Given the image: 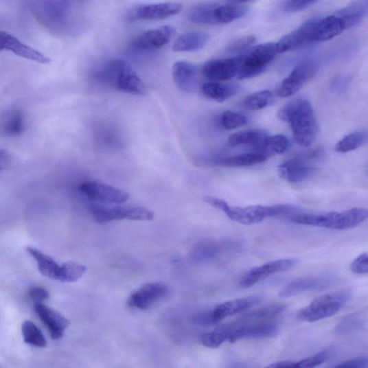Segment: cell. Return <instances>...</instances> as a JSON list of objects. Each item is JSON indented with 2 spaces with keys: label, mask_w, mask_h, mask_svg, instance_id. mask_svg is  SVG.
I'll list each match as a JSON object with an SVG mask.
<instances>
[{
  "label": "cell",
  "mask_w": 368,
  "mask_h": 368,
  "mask_svg": "<svg viewBox=\"0 0 368 368\" xmlns=\"http://www.w3.org/2000/svg\"><path fill=\"white\" fill-rule=\"evenodd\" d=\"M279 118L288 124L296 143L303 147L311 146L319 133L317 120L311 103L303 98L288 102L279 111Z\"/></svg>",
  "instance_id": "1"
},
{
  "label": "cell",
  "mask_w": 368,
  "mask_h": 368,
  "mask_svg": "<svg viewBox=\"0 0 368 368\" xmlns=\"http://www.w3.org/2000/svg\"><path fill=\"white\" fill-rule=\"evenodd\" d=\"M95 78L98 82L126 93L135 95L146 94L143 80L124 60H107L96 71Z\"/></svg>",
  "instance_id": "2"
},
{
  "label": "cell",
  "mask_w": 368,
  "mask_h": 368,
  "mask_svg": "<svg viewBox=\"0 0 368 368\" xmlns=\"http://www.w3.org/2000/svg\"><path fill=\"white\" fill-rule=\"evenodd\" d=\"M367 219V209L352 208L341 212L332 211L320 214L303 211L287 220L298 225L333 230H347L358 226Z\"/></svg>",
  "instance_id": "3"
},
{
  "label": "cell",
  "mask_w": 368,
  "mask_h": 368,
  "mask_svg": "<svg viewBox=\"0 0 368 368\" xmlns=\"http://www.w3.org/2000/svg\"><path fill=\"white\" fill-rule=\"evenodd\" d=\"M350 296L348 290L322 295L300 310L298 318L301 321L314 322L331 317L344 308Z\"/></svg>",
  "instance_id": "4"
},
{
  "label": "cell",
  "mask_w": 368,
  "mask_h": 368,
  "mask_svg": "<svg viewBox=\"0 0 368 368\" xmlns=\"http://www.w3.org/2000/svg\"><path fill=\"white\" fill-rule=\"evenodd\" d=\"M278 54L277 43H266L254 46L242 57L238 79L242 80L256 78L266 71Z\"/></svg>",
  "instance_id": "5"
},
{
  "label": "cell",
  "mask_w": 368,
  "mask_h": 368,
  "mask_svg": "<svg viewBox=\"0 0 368 368\" xmlns=\"http://www.w3.org/2000/svg\"><path fill=\"white\" fill-rule=\"evenodd\" d=\"M92 216L100 224L117 220L150 221L154 214L150 209L137 206L106 207L95 205L91 208Z\"/></svg>",
  "instance_id": "6"
},
{
  "label": "cell",
  "mask_w": 368,
  "mask_h": 368,
  "mask_svg": "<svg viewBox=\"0 0 368 368\" xmlns=\"http://www.w3.org/2000/svg\"><path fill=\"white\" fill-rule=\"evenodd\" d=\"M229 325L231 331L228 342L232 343L246 339L266 338L275 336L279 332L278 325L269 321L244 323L238 321Z\"/></svg>",
  "instance_id": "7"
},
{
  "label": "cell",
  "mask_w": 368,
  "mask_h": 368,
  "mask_svg": "<svg viewBox=\"0 0 368 368\" xmlns=\"http://www.w3.org/2000/svg\"><path fill=\"white\" fill-rule=\"evenodd\" d=\"M79 190L90 200L102 203L122 204L130 198L127 192L95 181L82 183Z\"/></svg>",
  "instance_id": "8"
},
{
  "label": "cell",
  "mask_w": 368,
  "mask_h": 368,
  "mask_svg": "<svg viewBox=\"0 0 368 368\" xmlns=\"http://www.w3.org/2000/svg\"><path fill=\"white\" fill-rule=\"evenodd\" d=\"M317 65L313 62H305L297 66L276 90V95L281 98L292 96L308 83L317 73Z\"/></svg>",
  "instance_id": "9"
},
{
  "label": "cell",
  "mask_w": 368,
  "mask_h": 368,
  "mask_svg": "<svg viewBox=\"0 0 368 368\" xmlns=\"http://www.w3.org/2000/svg\"><path fill=\"white\" fill-rule=\"evenodd\" d=\"M298 263L297 259H282L255 267L242 276L240 285L243 288L252 287L272 275L295 267Z\"/></svg>",
  "instance_id": "10"
},
{
  "label": "cell",
  "mask_w": 368,
  "mask_h": 368,
  "mask_svg": "<svg viewBox=\"0 0 368 368\" xmlns=\"http://www.w3.org/2000/svg\"><path fill=\"white\" fill-rule=\"evenodd\" d=\"M242 57L214 59L203 67V73L211 82H225L238 75Z\"/></svg>",
  "instance_id": "11"
},
{
  "label": "cell",
  "mask_w": 368,
  "mask_h": 368,
  "mask_svg": "<svg viewBox=\"0 0 368 368\" xmlns=\"http://www.w3.org/2000/svg\"><path fill=\"white\" fill-rule=\"evenodd\" d=\"M182 10V5L177 3H162L142 5L133 8L128 14V19L136 21H160L174 16Z\"/></svg>",
  "instance_id": "12"
},
{
  "label": "cell",
  "mask_w": 368,
  "mask_h": 368,
  "mask_svg": "<svg viewBox=\"0 0 368 368\" xmlns=\"http://www.w3.org/2000/svg\"><path fill=\"white\" fill-rule=\"evenodd\" d=\"M175 34V29L170 25L150 30L135 38L131 43V47L141 51L158 50L168 43Z\"/></svg>",
  "instance_id": "13"
},
{
  "label": "cell",
  "mask_w": 368,
  "mask_h": 368,
  "mask_svg": "<svg viewBox=\"0 0 368 368\" xmlns=\"http://www.w3.org/2000/svg\"><path fill=\"white\" fill-rule=\"evenodd\" d=\"M310 156H299L289 159L279 167V174L290 183H299L308 180L314 172L315 168Z\"/></svg>",
  "instance_id": "14"
},
{
  "label": "cell",
  "mask_w": 368,
  "mask_h": 368,
  "mask_svg": "<svg viewBox=\"0 0 368 368\" xmlns=\"http://www.w3.org/2000/svg\"><path fill=\"white\" fill-rule=\"evenodd\" d=\"M317 19L304 23L294 32L284 36L278 43L279 54L294 51L315 42L314 30Z\"/></svg>",
  "instance_id": "15"
},
{
  "label": "cell",
  "mask_w": 368,
  "mask_h": 368,
  "mask_svg": "<svg viewBox=\"0 0 368 368\" xmlns=\"http://www.w3.org/2000/svg\"><path fill=\"white\" fill-rule=\"evenodd\" d=\"M168 294V288L166 286L159 283L147 284L135 291L128 299L127 303L130 308L146 310Z\"/></svg>",
  "instance_id": "16"
},
{
  "label": "cell",
  "mask_w": 368,
  "mask_h": 368,
  "mask_svg": "<svg viewBox=\"0 0 368 368\" xmlns=\"http://www.w3.org/2000/svg\"><path fill=\"white\" fill-rule=\"evenodd\" d=\"M336 281V278L332 275L299 279L286 285L281 290L279 296L282 298H288L306 292V291L325 289Z\"/></svg>",
  "instance_id": "17"
},
{
  "label": "cell",
  "mask_w": 368,
  "mask_h": 368,
  "mask_svg": "<svg viewBox=\"0 0 368 368\" xmlns=\"http://www.w3.org/2000/svg\"><path fill=\"white\" fill-rule=\"evenodd\" d=\"M34 310L43 323L48 328L51 338L58 341L65 335L70 321L58 312L41 302L35 303Z\"/></svg>",
  "instance_id": "18"
},
{
  "label": "cell",
  "mask_w": 368,
  "mask_h": 368,
  "mask_svg": "<svg viewBox=\"0 0 368 368\" xmlns=\"http://www.w3.org/2000/svg\"><path fill=\"white\" fill-rule=\"evenodd\" d=\"M0 49L9 51L21 58L48 65L51 60L41 52L22 43L19 39L5 32H0Z\"/></svg>",
  "instance_id": "19"
},
{
  "label": "cell",
  "mask_w": 368,
  "mask_h": 368,
  "mask_svg": "<svg viewBox=\"0 0 368 368\" xmlns=\"http://www.w3.org/2000/svg\"><path fill=\"white\" fill-rule=\"evenodd\" d=\"M262 301V297L251 296L220 303L212 310L214 321L217 324L227 317L248 311Z\"/></svg>",
  "instance_id": "20"
},
{
  "label": "cell",
  "mask_w": 368,
  "mask_h": 368,
  "mask_svg": "<svg viewBox=\"0 0 368 368\" xmlns=\"http://www.w3.org/2000/svg\"><path fill=\"white\" fill-rule=\"evenodd\" d=\"M229 242L209 240L198 243L192 249L190 257L196 263H204L216 260L231 247Z\"/></svg>",
  "instance_id": "21"
},
{
  "label": "cell",
  "mask_w": 368,
  "mask_h": 368,
  "mask_svg": "<svg viewBox=\"0 0 368 368\" xmlns=\"http://www.w3.org/2000/svg\"><path fill=\"white\" fill-rule=\"evenodd\" d=\"M172 76L176 87L185 93H191L196 85L198 69L187 61H177L172 68Z\"/></svg>",
  "instance_id": "22"
},
{
  "label": "cell",
  "mask_w": 368,
  "mask_h": 368,
  "mask_svg": "<svg viewBox=\"0 0 368 368\" xmlns=\"http://www.w3.org/2000/svg\"><path fill=\"white\" fill-rule=\"evenodd\" d=\"M271 155L266 150H257L253 152L240 153V154L221 158L216 163L225 167H247L264 163Z\"/></svg>",
  "instance_id": "23"
},
{
  "label": "cell",
  "mask_w": 368,
  "mask_h": 368,
  "mask_svg": "<svg viewBox=\"0 0 368 368\" xmlns=\"http://www.w3.org/2000/svg\"><path fill=\"white\" fill-rule=\"evenodd\" d=\"M345 30L343 21L336 15L317 19L315 25V42L326 41L340 35Z\"/></svg>",
  "instance_id": "24"
},
{
  "label": "cell",
  "mask_w": 368,
  "mask_h": 368,
  "mask_svg": "<svg viewBox=\"0 0 368 368\" xmlns=\"http://www.w3.org/2000/svg\"><path fill=\"white\" fill-rule=\"evenodd\" d=\"M268 135L262 130H247L235 133L229 136L228 143L233 147L251 146L257 150L264 149V144Z\"/></svg>",
  "instance_id": "25"
},
{
  "label": "cell",
  "mask_w": 368,
  "mask_h": 368,
  "mask_svg": "<svg viewBox=\"0 0 368 368\" xmlns=\"http://www.w3.org/2000/svg\"><path fill=\"white\" fill-rule=\"evenodd\" d=\"M209 41V34L200 32H192L180 36L173 45L175 52H192L201 50Z\"/></svg>",
  "instance_id": "26"
},
{
  "label": "cell",
  "mask_w": 368,
  "mask_h": 368,
  "mask_svg": "<svg viewBox=\"0 0 368 368\" xmlns=\"http://www.w3.org/2000/svg\"><path fill=\"white\" fill-rule=\"evenodd\" d=\"M27 251L36 260L39 272L45 277L58 281L60 266L51 257L32 247H27Z\"/></svg>",
  "instance_id": "27"
},
{
  "label": "cell",
  "mask_w": 368,
  "mask_h": 368,
  "mask_svg": "<svg viewBox=\"0 0 368 368\" xmlns=\"http://www.w3.org/2000/svg\"><path fill=\"white\" fill-rule=\"evenodd\" d=\"M240 91V87L233 84H222L210 82L203 86V93L209 99L223 102L235 96Z\"/></svg>",
  "instance_id": "28"
},
{
  "label": "cell",
  "mask_w": 368,
  "mask_h": 368,
  "mask_svg": "<svg viewBox=\"0 0 368 368\" xmlns=\"http://www.w3.org/2000/svg\"><path fill=\"white\" fill-rule=\"evenodd\" d=\"M367 10L368 1L364 0L351 4L337 12L335 15L343 21L345 29H348L360 23Z\"/></svg>",
  "instance_id": "29"
},
{
  "label": "cell",
  "mask_w": 368,
  "mask_h": 368,
  "mask_svg": "<svg viewBox=\"0 0 368 368\" xmlns=\"http://www.w3.org/2000/svg\"><path fill=\"white\" fill-rule=\"evenodd\" d=\"M286 310V306L282 303H275L264 306V308L250 312L241 316L238 321L244 323L250 322L266 321V320L280 315Z\"/></svg>",
  "instance_id": "30"
},
{
  "label": "cell",
  "mask_w": 368,
  "mask_h": 368,
  "mask_svg": "<svg viewBox=\"0 0 368 368\" xmlns=\"http://www.w3.org/2000/svg\"><path fill=\"white\" fill-rule=\"evenodd\" d=\"M217 5L206 3L194 8L189 14L191 22L204 25H217L216 9Z\"/></svg>",
  "instance_id": "31"
},
{
  "label": "cell",
  "mask_w": 368,
  "mask_h": 368,
  "mask_svg": "<svg viewBox=\"0 0 368 368\" xmlns=\"http://www.w3.org/2000/svg\"><path fill=\"white\" fill-rule=\"evenodd\" d=\"M248 11L249 8L242 5H217L216 17L218 24H227L234 22L243 17Z\"/></svg>",
  "instance_id": "32"
},
{
  "label": "cell",
  "mask_w": 368,
  "mask_h": 368,
  "mask_svg": "<svg viewBox=\"0 0 368 368\" xmlns=\"http://www.w3.org/2000/svg\"><path fill=\"white\" fill-rule=\"evenodd\" d=\"M273 102V95L269 90L255 92L245 97L241 105L245 110L257 111L266 108Z\"/></svg>",
  "instance_id": "33"
},
{
  "label": "cell",
  "mask_w": 368,
  "mask_h": 368,
  "mask_svg": "<svg viewBox=\"0 0 368 368\" xmlns=\"http://www.w3.org/2000/svg\"><path fill=\"white\" fill-rule=\"evenodd\" d=\"M368 141V133L365 131L352 132L341 139L335 146L338 152H348L362 147Z\"/></svg>",
  "instance_id": "34"
},
{
  "label": "cell",
  "mask_w": 368,
  "mask_h": 368,
  "mask_svg": "<svg viewBox=\"0 0 368 368\" xmlns=\"http://www.w3.org/2000/svg\"><path fill=\"white\" fill-rule=\"evenodd\" d=\"M22 334L26 344L37 347H45L47 342L39 328L32 321L26 320L22 325Z\"/></svg>",
  "instance_id": "35"
},
{
  "label": "cell",
  "mask_w": 368,
  "mask_h": 368,
  "mask_svg": "<svg viewBox=\"0 0 368 368\" xmlns=\"http://www.w3.org/2000/svg\"><path fill=\"white\" fill-rule=\"evenodd\" d=\"M230 325L227 324L204 334L202 337V343L204 346L216 349L220 347L224 343L229 341L230 334Z\"/></svg>",
  "instance_id": "36"
},
{
  "label": "cell",
  "mask_w": 368,
  "mask_h": 368,
  "mask_svg": "<svg viewBox=\"0 0 368 368\" xmlns=\"http://www.w3.org/2000/svg\"><path fill=\"white\" fill-rule=\"evenodd\" d=\"M87 272V267L78 262H69L60 266L59 279L61 282L73 283L79 281Z\"/></svg>",
  "instance_id": "37"
},
{
  "label": "cell",
  "mask_w": 368,
  "mask_h": 368,
  "mask_svg": "<svg viewBox=\"0 0 368 368\" xmlns=\"http://www.w3.org/2000/svg\"><path fill=\"white\" fill-rule=\"evenodd\" d=\"M3 130L6 135L12 137L19 136L23 133L24 117L19 110H13L7 115Z\"/></svg>",
  "instance_id": "38"
},
{
  "label": "cell",
  "mask_w": 368,
  "mask_h": 368,
  "mask_svg": "<svg viewBox=\"0 0 368 368\" xmlns=\"http://www.w3.org/2000/svg\"><path fill=\"white\" fill-rule=\"evenodd\" d=\"M289 146L290 141L286 135H275L268 137L264 144V150L268 152L271 155L273 153L283 154L288 150Z\"/></svg>",
  "instance_id": "39"
},
{
  "label": "cell",
  "mask_w": 368,
  "mask_h": 368,
  "mask_svg": "<svg viewBox=\"0 0 368 368\" xmlns=\"http://www.w3.org/2000/svg\"><path fill=\"white\" fill-rule=\"evenodd\" d=\"M249 122V118L240 113L226 111L220 117V124L223 128L231 130L237 128H240Z\"/></svg>",
  "instance_id": "40"
},
{
  "label": "cell",
  "mask_w": 368,
  "mask_h": 368,
  "mask_svg": "<svg viewBox=\"0 0 368 368\" xmlns=\"http://www.w3.org/2000/svg\"><path fill=\"white\" fill-rule=\"evenodd\" d=\"M332 356V351L325 349L314 356L297 362V367H315L330 360Z\"/></svg>",
  "instance_id": "41"
},
{
  "label": "cell",
  "mask_w": 368,
  "mask_h": 368,
  "mask_svg": "<svg viewBox=\"0 0 368 368\" xmlns=\"http://www.w3.org/2000/svg\"><path fill=\"white\" fill-rule=\"evenodd\" d=\"M364 322L360 319L354 316L345 318L341 323L336 326L335 332L338 334L349 333L352 331L361 329Z\"/></svg>",
  "instance_id": "42"
},
{
  "label": "cell",
  "mask_w": 368,
  "mask_h": 368,
  "mask_svg": "<svg viewBox=\"0 0 368 368\" xmlns=\"http://www.w3.org/2000/svg\"><path fill=\"white\" fill-rule=\"evenodd\" d=\"M256 42L254 36H246L240 38L228 46L227 51L229 53H240L247 51Z\"/></svg>",
  "instance_id": "43"
},
{
  "label": "cell",
  "mask_w": 368,
  "mask_h": 368,
  "mask_svg": "<svg viewBox=\"0 0 368 368\" xmlns=\"http://www.w3.org/2000/svg\"><path fill=\"white\" fill-rule=\"evenodd\" d=\"M318 0H284L283 10L286 12H296L308 8Z\"/></svg>",
  "instance_id": "44"
},
{
  "label": "cell",
  "mask_w": 368,
  "mask_h": 368,
  "mask_svg": "<svg viewBox=\"0 0 368 368\" xmlns=\"http://www.w3.org/2000/svg\"><path fill=\"white\" fill-rule=\"evenodd\" d=\"M351 270L356 274L365 275L368 273V253L360 255L351 264Z\"/></svg>",
  "instance_id": "45"
},
{
  "label": "cell",
  "mask_w": 368,
  "mask_h": 368,
  "mask_svg": "<svg viewBox=\"0 0 368 368\" xmlns=\"http://www.w3.org/2000/svg\"><path fill=\"white\" fill-rule=\"evenodd\" d=\"M29 297L35 303H43V301L49 299L50 294L45 288L40 286H35L30 289Z\"/></svg>",
  "instance_id": "46"
},
{
  "label": "cell",
  "mask_w": 368,
  "mask_h": 368,
  "mask_svg": "<svg viewBox=\"0 0 368 368\" xmlns=\"http://www.w3.org/2000/svg\"><path fill=\"white\" fill-rule=\"evenodd\" d=\"M193 321L195 323L203 325H216L213 317H212V310L202 312L196 314L193 317Z\"/></svg>",
  "instance_id": "47"
},
{
  "label": "cell",
  "mask_w": 368,
  "mask_h": 368,
  "mask_svg": "<svg viewBox=\"0 0 368 368\" xmlns=\"http://www.w3.org/2000/svg\"><path fill=\"white\" fill-rule=\"evenodd\" d=\"M336 367H367L368 357H361L342 362Z\"/></svg>",
  "instance_id": "48"
},
{
  "label": "cell",
  "mask_w": 368,
  "mask_h": 368,
  "mask_svg": "<svg viewBox=\"0 0 368 368\" xmlns=\"http://www.w3.org/2000/svg\"><path fill=\"white\" fill-rule=\"evenodd\" d=\"M269 367H291L297 368V362L293 361H281L273 363L268 366Z\"/></svg>",
  "instance_id": "49"
},
{
  "label": "cell",
  "mask_w": 368,
  "mask_h": 368,
  "mask_svg": "<svg viewBox=\"0 0 368 368\" xmlns=\"http://www.w3.org/2000/svg\"><path fill=\"white\" fill-rule=\"evenodd\" d=\"M253 1V0H238V2L241 3H249Z\"/></svg>",
  "instance_id": "50"
},
{
  "label": "cell",
  "mask_w": 368,
  "mask_h": 368,
  "mask_svg": "<svg viewBox=\"0 0 368 368\" xmlns=\"http://www.w3.org/2000/svg\"><path fill=\"white\" fill-rule=\"evenodd\" d=\"M367 174H368V168H367Z\"/></svg>",
  "instance_id": "51"
}]
</instances>
